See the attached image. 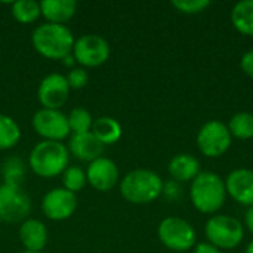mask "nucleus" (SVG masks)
Segmentation results:
<instances>
[{"label":"nucleus","instance_id":"nucleus-17","mask_svg":"<svg viewBox=\"0 0 253 253\" xmlns=\"http://www.w3.org/2000/svg\"><path fill=\"white\" fill-rule=\"evenodd\" d=\"M42 16L46 22L65 25L77 12L76 0H43L40 1Z\"/></svg>","mask_w":253,"mask_h":253},{"label":"nucleus","instance_id":"nucleus-9","mask_svg":"<svg viewBox=\"0 0 253 253\" xmlns=\"http://www.w3.org/2000/svg\"><path fill=\"white\" fill-rule=\"evenodd\" d=\"M31 126L34 132L43 138V141L62 142L71 135L68 116L64 114L61 110H49V108L37 110L33 116Z\"/></svg>","mask_w":253,"mask_h":253},{"label":"nucleus","instance_id":"nucleus-33","mask_svg":"<svg viewBox=\"0 0 253 253\" xmlns=\"http://www.w3.org/2000/svg\"><path fill=\"white\" fill-rule=\"evenodd\" d=\"M62 62H64L67 67H71V65H74V64H76V59H74V56H73V53H71V55L65 56V58L62 59Z\"/></svg>","mask_w":253,"mask_h":253},{"label":"nucleus","instance_id":"nucleus-8","mask_svg":"<svg viewBox=\"0 0 253 253\" xmlns=\"http://www.w3.org/2000/svg\"><path fill=\"white\" fill-rule=\"evenodd\" d=\"M111 53L110 43L99 34H83L74 42L73 56L82 68L104 65Z\"/></svg>","mask_w":253,"mask_h":253},{"label":"nucleus","instance_id":"nucleus-15","mask_svg":"<svg viewBox=\"0 0 253 253\" xmlns=\"http://www.w3.org/2000/svg\"><path fill=\"white\" fill-rule=\"evenodd\" d=\"M67 148L70 151V156L76 157L80 162L90 163L102 157L105 145H102L92 132H86V133L70 135Z\"/></svg>","mask_w":253,"mask_h":253},{"label":"nucleus","instance_id":"nucleus-35","mask_svg":"<svg viewBox=\"0 0 253 253\" xmlns=\"http://www.w3.org/2000/svg\"><path fill=\"white\" fill-rule=\"evenodd\" d=\"M19 253H43V252H33V251H22V252Z\"/></svg>","mask_w":253,"mask_h":253},{"label":"nucleus","instance_id":"nucleus-28","mask_svg":"<svg viewBox=\"0 0 253 253\" xmlns=\"http://www.w3.org/2000/svg\"><path fill=\"white\" fill-rule=\"evenodd\" d=\"M65 79L70 89H83L89 83V73L86 71V68L76 67V68H70Z\"/></svg>","mask_w":253,"mask_h":253},{"label":"nucleus","instance_id":"nucleus-26","mask_svg":"<svg viewBox=\"0 0 253 253\" xmlns=\"http://www.w3.org/2000/svg\"><path fill=\"white\" fill-rule=\"evenodd\" d=\"M61 176H62V188H65L74 194L82 191L87 184L86 170H83L79 166H68L62 172Z\"/></svg>","mask_w":253,"mask_h":253},{"label":"nucleus","instance_id":"nucleus-5","mask_svg":"<svg viewBox=\"0 0 253 253\" xmlns=\"http://www.w3.org/2000/svg\"><path fill=\"white\" fill-rule=\"evenodd\" d=\"M208 242L219 251L236 249L245 239L243 224L228 215H215L205 225Z\"/></svg>","mask_w":253,"mask_h":253},{"label":"nucleus","instance_id":"nucleus-21","mask_svg":"<svg viewBox=\"0 0 253 253\" xmlns=\"http://www.w3.org/2000/svg\"><path fill=\"white\" fill-rule=\"evenodd\" d=\"M27 175V165L18 156H9L1 165V176L3 184L22 187Z\"/></svg>","mask_w":253,"mask_h":253},{"label":"nucleus","instance_id":"nucleus-31","mask_svg":"<svg viewBox=\"0 0 253 253\" xmlns=\"http://www.w3.org/2000/svg\"><path fill=\"white\" fill-rule=\"evenodd\" d=\"M194 253H221V251L216 246L206 242V243H199L194 249Z\"/></svg>","mask_w":253,"mask_h":253},{"label":"nucleus","instance_id":"nucleus-19","mask_svg":"<svg viewBox=\"0 0 253 253\" xmlns=\"http://www.w3.org/2000/svg\"><path fill=\"white\" fill-rule=\"evenodd\" d=\"M90 132L98 138V141L102 145H113L119 142L123 133L122 125L110 116H102V117L95 119Z\"/></svg>","mask_w":253,"mask_h":253},{"label":"nucleus","instance_id":"nucleus-24","mask_svg":"<svg viewBox=\"0 0 253 253\" xmlns=\"http://www.w3.org/2000/svg\"><path fill=\"white\" fill-rule=\"evenodd\" d=\"M228 130L231 136L239 139H251L253 138V114L252 113H237L231 117L228 123Z\"/></svg>","mask_w":253,"mask_h":253},{"label":"nucleus","instance_id":"nucleus-25","mask_svg":"<svg viewBox=\"0 0 253 253\" xmlns=\"http://www.w3.org/2000/svg\"><path fill=\"white\" fill-rule=\"evenodd\" d=\"M93 117L89 110L84 107H76L68 114V125L71 135L73 133H86L92 130L93 126Z\"/></svg>","mask_w":253,"mask_h":253},{"label":"nucleus","instance_id":"nucleus-23","mask_svg":"<svg viewBox=\"0 0 253 253\" xmlns=\"http://www.w3.org/2000/svg\"><path fill=\"white\" fill-rule=\"evenodd\" d=\"M12 16L19 24H33L42 16L40 3L36 0H18L12 3Z\"/></svg>","mask_w":253,"mask_h":253},{"label":"nucleus","instance_id":"nucleus-7","mask_svg":"<svg viewBox=\"0 0 253 253\" xmlns=\"http://www.w3.org/2000/svg\"><path fill=\"white\" fill-rule=\"evenodd\" d=\"M31 199L22 187L0 185V221L6 224H21L28 219Z\"/></svg>","mask_w":253,"mask_h":253},{"label":"nucleus","instance_id":"nucleus-30","mask_svg":"<svg viewBox=\"0 0 253 253\" xmlns=\"http://www.w3.org/2000/svg\"><path fill=\"white\" fill-rule=\"evenodd\" d=\"M240 67H242V70H243L251 79H253V50H248V52L242 56Z\"/></svg>","mask_w":253,"mask_h":253},{"label":"nucleus","instance_id":"nucleus-22","mask_svg":"<svg viewBox=\"0 0 253 253\" xmlns=\"http://www.w3.org/2000/svg\"><path fill=\"white\" fill-rule=\"evenodd\" d=\"M21 139L19 125L9 116L0 113V150H10L16 147Z\"/></svg>","mask_w":253,"mask_h":253},{"label":"nucleus","instance_id":"nucleus-18","mask_svg":"<svg viewBox=\"0 0 253 253\" xmlns=\"http://www.w3.org/2000/svg\"><path fill=\"white\" fill-rule=\"evenodd\" d=\"M169 175L176 182H191L200 173V163L199 160L187 153L176 154L172 157L168 166Z\"/></svg>","mask_w":253,"mask_h":253},{"label":"nucleus","instance_id":"nucleus-11","mask_svg":"<svg viewBox=\"0 0 253 253\" xmlns=\"http://www.w3.org/2000/svg\"><path fill=\"white\" fill-rule=\"evenodd\" d=\"M77 209V196L65 188H53L42 199V212L50 221H65Z\"/></svg>","mask_w":253,"mask_h":253},{"label":"nucleus","instance_id":"nucleus-14","mask_svg":"<svg viewBox=\"0 0 253 253\" xmlns=\"http://www.w3.org/2000/svg\"><path fill=\"white\" fill-rule=\"evenodd\" d=\"M225 182L227 194L239 205L253 206V170L251 169H236L233 170Z\"/></svg>","mask_w":253,"mask_h":253},{"label":"nucleus","instance_id":"nucleus-20","mask_svg":"<svg viewBox=\"0 0 253 253\" xmlns=\"http://www.w3.org/2000/svg\"><path fill=\"white\" fill-rule=\"evenodd\" d=\"M231 22L239 33L253 37V0L239 1L233 7Z\"/></svg>","mask_w":253,"mask_h":253},{"label":"nucleus","instance_id":"nucleus-3","mask_svg":"<svg viewBox=\"0 0 253 253\" xmlns=\"http://www.w3.org/2000/svg\"><path fill=\"white\" fill-rule=\"evenodd\" d=\"M165 182L153 170L135 169L120 181V194L132 205H148L163 194Z\"/></svg>","mask_w":253,"mask_h":253},{"label":"nucleus","instance_id":"nucleus-1","mask_svg":"<svg viewBox=\"0 0 253 253\" xmlns=\"http://www.w3.org/2000/svg\"><path fill=\"white\" fill-rule=\"evenodd\" d=\"M74 34L67 25L44 22L36 27L31 34L34 50L46 59L62 61L73 53Z\"/></svg>","mask_w":253,"mask_h":253},{"label":"nucleus","instance_id":"nucleus-27","mask_svg":"<svg viewBox=\"0 0 253 253\" xmlns=\"http://www.w3.org/2000/svg\"><path fill=\"white\" fill-rule=\"evenodd\" d=\"M172 6L182 13L193 15V13L203 12L206 7L211 6V1L209 0H173Z\"/></svg>","mask_w":253,"mask_h":253},{"label":"nucleus","instance_id":"nucleus-34","mask_svg":"<svg viewBox=\"0 0 253 253\" xmlns=\"http://www.w3.org/2000/svg\"><path fill=\"white\" fill-rule=\"evenodd\" d=\"M246 253H253V240L249 243V246L246 248Z\"/></svg>","mask_w":253,"mask_h":253},{"label":"nucleus","instance_id":"nucleus-13","mask_svg":"<svg viewBox=\"0 0 253 253\" xmlns=\"http://www.w3.org/2000/svg\"><path fill=\"white\" fill-rule=\"evenodd\" d=\"M86 178L92 188L99 193H107L119 184L120 172L114 160L102 156L87 165Z\"/></svg>","mask_w":253,"mask_h":253},{"label":"nucleus","instance_id":"nucleus-4","mask_svg":"<svg viewBox=\"0 0 253 253\" xmlns=\"http://www.w3.org/2000/svg\"><path fill=\"white\" fill-rule=\"evenodd\" d=\"M190 199L199 212L215 213L225 203V182L219 178V175L213 172H200L191 181Z\"/></svg>","mask_w":253,"mask_h":253},{"label":"nucleus","instance_id":"nucleus-2","mask_svg":"<svg viewBox=\"0 0 253 253\" xmlns=\"http://www.w3.org/2000/svg\"><path fill=\"white\" fill-rule=\"evenodd\" d=\"M70 166V151L64 142L40 141L28 156V168L39 178L47 179L62 175Z\"/></svg>","mask_w":253,"mask_h":253},{"label":"nucleus","instance_id":"nucleus-29","mask_svg":"<svg viewBox=\"0 0 253 253\" xmlns=\"http://www.w3.org/2000/svg\"><path fill=\"white\" fill-rule=\"evenodd\" d=\"M181 194H182V191H181V187H179V184L176 181H169V182L165 184L163 196H166L169 200L175 202V200H178L181 197Z\"/></svg>","mask_w":253,"mask_h":253},{"label":"nucleus","instance_id":"nucleus-6","mask_svg":"<svg viewBox=\"0 0 253 253\" xmlns=\"http://www.w3.org/2000/svg\"><path fill=\"white\" fill-rule=\"evenodd\" d=\"M157 234L163 246L173 252H187L196 246V230L182 218H165L159 224Z\"/></svg>","mask_w":253,"mask_h":253},{"label":"nucleus","instance_id":"nucleus-32","mask_svg":"<svg viewBox=\"0 0 253 253\" xmlns=\"http://www.w3.org/2000/svg\"><path fill=\"white\" fill-rule=\"evenodd\" d=\"M245 224H246V227L249 228V231L253 234V206H251V208L248 209V212H246V215H245Z\"/></svg>","mask_w":253,"mask_h":253},{"label":"nucleus","instance_id":"nucleus-16","mask_svg":"<svg viewBox=\"0 0 253 253\" xmlns=\"http://www.w3.org/2000/svg\"><path fill=\"white\" fill-rule=\"evenodd\" d=\"M18 236L25 251H33V252H42L49 240L46 225L42 221L33 218H28L24 222H21Z\"/></svg>","mask_w":253,"mask_h":253},{"label":"nucleus","instance_id":"nucleus-10","mask_svg":"<svg viewBox=\"0 0 253 253\" xmlns=\"http://www.w3.org/2000/svg\"><path fill=\"white\" fill-rule=\"evenodd\" d=\"M233 136L228 126L219 120H211L205 123L197 133V147L206 157L216 159L225 154L231 147Z\"/></svg>","mask_w":253,"mask_h":253},{"label":"nucleus","instance_id":"nucleus-12","mask_svg":"<svg viewBox=\"0 0 253 253\" xmlns=\"http://www.w3.org/2000/svg\"><path fill=\"white\" fill-rule=\"evenodd\" d=\"M70 90L71 89L67 83L65 76L59 73H52L42 79L37 89V98L43 108L59 110L67 102Z\"/></svg>","mask_w":253,"mask_h":253}]
</instances>
